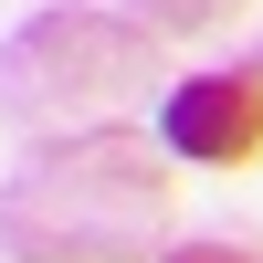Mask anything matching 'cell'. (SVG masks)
I'll use <instances>...</instances> for the list:
<instances>
[{
  "label": "cell",
  "mask_w": 263,
  "mask_h": 263,
  "mask_svg": "<svg viewBox=\"0 0 263 263\" xmlns=\"http://www.w3.org/2000/svg\"><path fill=\"white\" fill-rule=\"evenodd\" d=\"M242 0H137V21L147 32H211V21H232Z\"/></svg>",
  "instance_id": "obj_4"
},
{
  "label": "cell",
  "mask_w": 263,
  "mask_h": 263,
  "mask_svg": "<svg viewBox=\"0 0 263 263\" xmlns=\"http://www.w3.org/2000/svg\"><path fill=\"white\" fill-rule=\"evenodd\" d=\"M168 263H263V253H242V242H190V253H168Z\"/></svg>",
  "instance_id": "obj_5"
},
{
  "label": "cell",
  "mask_w": 263,
  "mask_h": 263,
  "mask_svg": "<svg viewBox=\"0 0 263 263\" xmlns=\"http://www.w3.org/2000/svg\"><path fill=\"white\" fill-rule=\"evenodd\" d=\"M158 137L179 147V158H200V168H242L263 147V95L242 74H190V84H168Z\"/></svg>",
  "instance_id": "obj_3"
},
{
  "label": "cell",
  "mask_w": 263,
  "mask_h": 263,
  "mask_svg": "<svg viewBox=\"0 0 263 263\" xmlns=\"http://www.w3.org/2000/svg\"><path fill=\"white\" fill-rule=\"evenodd\" d=\"M168 221V168L147 137L95 126L63 137L0 190V253L11 263H137Z\"/></svg>",
  "instance_id": "obj_1"
},
{
  "label": "cell",
  "mask_w": 263,
  "mask_h": 263,
  "mask_svg": "<svg viewBox=\"0 0 263 263\" xmlns=\"http://www.w3.org/2000/svg\"><path fill=\"white\" fill-rule=\"evenodd\" d=\"M158 84V32L116 11H32L11 42H0V105L21 126L53 116H95V105Z\"/></svg>",
  "instance_id": "obj_2"
}]
</instances>
